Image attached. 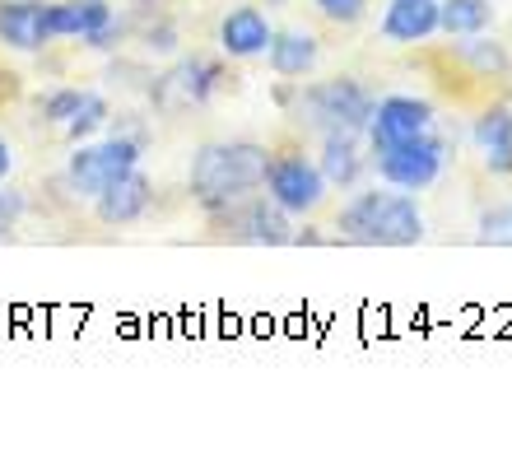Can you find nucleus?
<instances>
[{
    "mask_svg": "<svg viewBox=\"0 0 512 461\" xmlns=\"http://www.w3.org/2000/svg\"><path fill=\"white\" fill-rule=\"evenodd\" d=\"M266 168H270V150L256 145V140L201 145L187 173L191 201L201 205L205 215H219V210H229V205L247 201V196L266 187Z\"/></svg>",
    "mask_w": 512,
    "mask_h": 461,
    "instance_id": "f257e3e1",
    "label": "nucleus"
},
{
    "mask_svg": "<svg viewBox=\"0 0 512 461\" xmlns=\"http://www.w3.org/2000/svg\"><path fill=\"white\" fill-rule=\"evenodd\" d=\"M336 229L350 243L364 247H410L424 238V215H419L415 196L396 191H359L345 210H340Z\"/></svg>",
    "mask_w": 512,
    "mask_h": 461,
    "instance_id": "f03ea898",
    "label": "nucleus"
},
{
    "mask_svg": "<svg viewBox=\"0 0 512 461\" xmlns=\"http://www.w3.org/2000/svg\"><path fill=\"white\" fill-rule=\"evenodd\" d=\"M298 122L322 136H359L373 122V94L359 80H317L298 89Z\"/></svg>",
    "mask_w": 512,
    "mask_h": 461,
    "instance_id": "7ed1b4c3",
    "label": "nucleus"
},
{
    "mask_svg": "<svg viewBox=\"0 0 512 461\" xmlns=\"http://www.w3.org/2000/svg\"><path fill=\"white\" fill-rule=\"evenodd\" d=\"M140 154H145V136H112L98 140V145H80L70 154V187L80 196H103V191L126 177L131 168H140Z\"/></svg>",
    "mask_w": 512,
    "mask_h": 461,
    "instance_id": "20e7f679",
    "label": "nucleus"
},
{
    "mask_svg": "<svg viewBox=\"0 0 512 461\" xmlns=\"http://www.w3.org/2000/svg\"><path fill=\"white\" fill-rule=\"evenodd\" d=\"M373 150H378V177L401 191L433 187L447 168V145L433 131L415 140H396V145H373Z\"/></svg>",
    "mask_w": 512,
    "mask_h": 461,
    "instance_id": "39448f33",
    "label": "nucleus"
},
{
    "mask_svg": "<svg viewBox=\"0 0 512 461\" xmlns=\"http://www.w3.org/2000/svg\"><path fill=\"white\" fill-rule=\"evenodd\" d=\"M210 219H215L219 233L233 238V243H247V247L294 243V215L280 210L270 196H247V201L229 205V210H219V215H210Z\"/></svg>",
    "mask_w": 512,
    "mask_h": 461,
    "instance_id": "423d86ee",
    "label": "nucleus"
},
{
    "mask_svg": "<svg viewBox=\"0 0 512 461\" xmlns=\"http://www.w3.org/2000/svg\"><path fill=\"white\" fill-rule=\"evenodd\" d=\"M266 196L280 210H289V215H308V210H317L326 196V177L322 168L312 159H303V154H270V168H266Z\"/></svg>",
    "mask_w": 512,
    "mask_h": 461,
    "instance_id": "0eeeda50",
    "label": "nucleus"
},
{
    "mask_svg": "<svg viewBox=\"0 0 512 461\" xmlns=\"http://www.w3.org/2000/svg\"><path fill=\"white\" fill-rule=\"evenodd\" d=\"M433 131V108L424 98L410 94H391L382 103H373V122H368V136L373 145H396V140H415Z\"/></svg>",
    "mask_w": 512,
    "mask_h": 461,
    "instance_id": "6e6552de",
    "label": "nucleus"
},
{
    "mask_svg": "<svg viewBox=\"0 0 512 461\" xmlns=\"http://www.w3.org/2000/svg\"><path fill=\"white\" fill-rule=\"evenodd\" d=\"M219 84H224V70L215 61H182L177 70H168L159 84H154V98H159L163 108H187V103H205V98L215 94Z\"/></svg>",
    "mask_w": 512,
    "mask_h": 461,
    "instance_id": "1a4fd4ad",
    "label": "nucleus"
},
{
    "mask_svg": "<svg viewBox=\"0 0 512 461\" xmlns=\"http://www.w3.org/2000/svg\"><path fill=\"white\" fill-rule=\"evenodd\" d=\"M0 42L14 52H42L52 42L47 0H0Z\"/></svg>",
    "mask_w": 512,
    "mask_h": 461,
    "instance_id": "9d476101",
    "label": "nucleus"
},
{
    "mask_svg": "<svg viewBox=\"0 0 512 461\" xmlns=\"http://www.w3.org/2000/svg\"><path fill=\"white\" fill-rule=\"evenodd\" d=\"M98 201V219L103 224H112V229H126V224H140L149 210V201H154V182H149L140 168H131L126 177H117L103 196H94Z\"/></svg>",
    "mask_w": 512,
    "mask_h": 461,
    "instance_id": "9b49d317",
    "label": "nucleus"
},
{
    "mask_svg": "<svg viewBox=\"0 0 512 461\" xmlns=\"http://www.w3.org/2000/svg\"><path fill=\"white\" fill-rule=\"evenodd\" d=\"M270 38H275V28H270V19L256 5H238V10H229L219 19V47L229 56H238V61L266 56Z\"/></svg>",
    "mask_w": 512,
    "mask_h": 461,
    "instance_id": "f8f14e48",
    "label": "nucleus"
},
{
    "mask_svg": "<svg viewBox=\"0 0 512 461\" xmlns=\"http://www.w3.org/2000/svg\"><path fill=\"white\" fill-rule=\"evenodd\" d=\"M117 14H112L108 0H47V28H52V38H89L98 33L103 24H112Z\"/></svg>",
    "mask_w": 512,
    "mask_h": 461,
    "instance_id": "ddd939ff",
    "label": "nucleus"
},
{
    "mask_svg": "<svg viewBox=\"0 0 512 461\" xmlns=\"http://www.w3.org/2000/svg\"><path fill=\"white\" fill-rule=\"evenodd\" d=\"M266 56H270V70H275L280 80H303V75H312V70H317L322 47H317V38H312V33L289 28V33H275V38H270Z\"/></svg>",
    "mask_w": 512,
    "mask_h": 461,
    "instance_id": "4468645a",
    "label": "nucleus"
},
{
    "mask_svg": "<svg viewBox=\"0 0 512 461\" xmlns=\"http://www.w3.org/2000/svg\"><path fill=\"white\" fill-rule=\"evenodd\" d=\"M438 33V0H391L382 14L387 42H424Z\"/></svg>",
    "mask_w": 512,
    "mask_h": 461,
    "instance_id": "2eb2a0df",
    "label": "nucleus"
},
{
    "mask_svg": "<svg viewBox=\"0 0 512 461\" xmlns=\"http://www.w3.org/2000/svg\"><path fill=\"white\" fill-rule=\"evenodd\" d=\"M475 145L485 154L489 173H512V112L489 108L485 117H475Z\"/></svg>",
    "mask_w": 512,
    "mask_h": 461,
    "instance_id": "dca6fc26",
    "label": "nucleus"
},
{
    "mask_svg": "<svg viewBox=\"0 0 512 461\" xmlns=\"http://www.w3.org/2000/svg\"><path fill=\"white\" fill-rule=\"evenodd\" d=\"M322 177L326 187H354L359 173H364V154L354 145V136H326L322 140Z\"/></svg>",
    "mask_w": 512,
    "mask_h": 461,
    "instance_id": "f3484780",
    "label": "nucleus"
},
{
    "mask_svg": "<svg viewBox=\"0 0 512 461\" xmlns=\"http://www.w3.org/2000/svg\"><path fill=\"white\" fill-rule=\"evenodd\" d=\"M489 24V0H438V28L447 38H475Z\"/></svg>",
    "mask_w": 512,
    "mask_h": 461,
    "instance_id": "a211bd4d",
    "label": "nucleus"
},
{
    "mask_svg": "<svg viewBox=\"0 0 512 461\" xmlns=\"http://www.w3.org/2000/svg\"><path fill=\"white\" fill-rule=\"evenodd\" d=\"M112 122V108H108V98L103 94H84L80 98V108H75V117L66 122V136L80 145V140H89L94 131H103V126Z\"/></svg>",
    "mask_w": 512,
    "mask_h": 461,
    "instance_id": "6ab92c4d",
    "label": "nucleus"
},
{
    "mask_svg": "<svg viewBox=\"0 0 512 461\" xmlns=\"http://www.w3.org/2000/svg\"><path fill=\"white\" fill-rule=\"evenodd\" d=\"M461 56H466V61H471L475 70H480V75H503V70L512 66L508 61V52H503L499 42L494 38H475V42H466V47H461Z\"/></svg>",
    "mask_w": 512,
    "mask_h": 461,
    "instance_id": "aec40b11",
    "label": "nucleus"
},
{
    "mask_svg": "<svg viewBox=\"0 0 512 461\" xmlns=\"http://www.w3.org/2000/svg\"><path fill=\"white\" fill-rule=\"evenodd\" d=\"M80 98H84V89H56V94H47L42 98V122L66 126L75 117V108H80Z\"/></svg>",
    "mask_w": 512,
    "mask_h": 461,
    "instance_id": "412c9836",
    "label": "nucleus"
},
{
    "mask_svg": "<svg viewBox=\"0 0 512 461\" xmlns=\"http://www.w3.org/2000/svg\"><path fill=\"white\" fill-rule=\"evenodd\" d=\"M480 243H494V247H512V201L489 210L480 219Z\"/></svg>",
    "mask_w": 512,
    "mask_h": 461,
    "instance_id": "4be33fe9",
    "label": "nucleus"
},
{
    "mask_svg": "<svg viewBox=\"0 0 512 461\" xmlns=\"http://www.w3.org/2000/svg\"><path fill=\"white\" fill-rule=\"evenodd\" d=\"M19 219H24V191L0 182V238H10L19 229Z\"/></svg>",
    "mask_w": 512,
    "mask_h": 461,
    "instance_id": "5701e85b",
    "label": "nucleus"
},
{
    "mask_svg": "<svg viewBox=\"0 0 512 461\" xmlns=\"http://www.w3.org/2000/svg\"><path fill=\"white\" fill-rule=\"evenodd\" d=\"M312 5H317L326 19H336V24H354V19L368 10V0H312Z\"/></svg>",
    "mask_w": 512,
    "mask_h": 461,
    "instance_id": "b1692460",
    "label": "nucleus"
},
{
    "mask_svg": "<svg viewBox=\"0 0 512 461\" xmlns=\"http://www.w3.org/2000/svg\"><path fill=\"white\" fill-rule=\"evenodd\" d=\"M122 42V19H112V24H103L98 33H89L84 38V47H94V52H108V47H117Z\"/></svg>",
    "mask_w": 512,
    "mask_h": 461,
    "instance_id": "393cba45",
    "label": "nucleus"
},
{
    "mask_svg": "<svg viewBox=\"0 0 512 461\" xmlns=\"http://www.w3.org/2000/svg\"><path fill=\"white\" fill-rule=\"evenodd\" d=\"M10 168H14V150H10V140L0 136V182L10 177Z\"/></svg>",
    "mask_w": 512,
    "mask_h": 461,
    "instance_id": "a878e982",
    "label": "nucleus"
},
{
    "mask_svg": "<svg viewBox=\"0 0 512 461\" xmlns=\"http://www.w3.org/2000/svg\"><path fill=\"white\" fill-rule=\"evenodd\" d=\"M266 5H284V0H266Z\"/></svg>",
    "mask_w": 512,
    "mask_h": 461,
    "instance_id": "bb28decb",
    "label": "nucleus"
}]
</instances>
